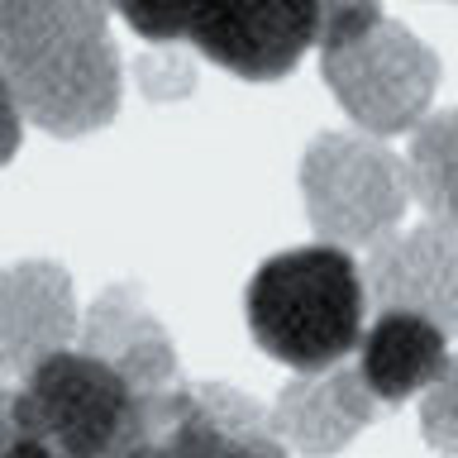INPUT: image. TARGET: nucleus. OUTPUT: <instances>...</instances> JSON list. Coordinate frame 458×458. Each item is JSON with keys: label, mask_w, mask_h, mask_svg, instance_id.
<instances>
[{"label": "nucleus", "mask_w": 458, "mask_h": 458, "mask_svg": "<svg viewBox=\"0 0 458 458\" xmlns=\"http://www.w3.org/2000/svg\"><path fill=\"white\" fill-rule=\"evenodd\" d=\"M249 335L267 358L292 372H320L358 353L368 315L363 263L344 243H301L267 258L253 272L249 292Z\"/></svg>", "instance_id": "nucleus-1"}, {"label": "nucleus", "mask_w": 458, "mask_h": 458, "mask_svg": "<svg viewBox=\"0 0 458 458\" xmlns=\"http://www.w3.org/2000/svg\"><path fill=\"white\" fill-rule=\"evenodd\" d=\"M363 282L377 310H415L458 335V225L425 220L392 229L368 249Z\"/></svg>", "instance_id": "nucleus-8"}, {"label": "nucleus", "mask_w": 458, "mask_h": 458, "mask_svg": "<svg viewBox=\"0 0 458 458\" xmlns=\"http://www.w3.org/2000/svg\"><path fill=\"white\" fill-rule=\"evenodd\" d=\"M110 0H0V63L110 34Z\"/></svg>", "instance_id": "nucleus-13"}, {"label": "nucleus", "mask_w": 458, "mask_h": 458, "mask_svg": "<svg viewBox=\"0 0 458 458\" xmlns=\"http://www.w3.org/2000/svg\"><path fill=\"white\" fill-rule=\"evenodd\" d=\"M406 172H411V196L425 206L429 220L458 225V110L425 114L411 129Z\"/></svg>", "instance_id": "nucleus-14"}, {"label": "nucleus", "mask_w": 458, "mask_h": 458, "mask_svg": "<svg viewBox=\"0 0 458 458\" xmlns=\"http://www.w3.org/2000/svg\"><path fill=\"white\" fill-rule=\"evenodd\" d=\"M320 77L363 134H411L439 91V57L406 24L382 20L339 48H320Z\"/></svg>", "instance_id": "nucleus-5"}, {"label": "nucleus", "mask_w": 458, "mask_h": 458, "mask_svg": "<svg viewBox=\"0 0 458 458\" xmlns=\"http://www.w3.org/2000/svg\"><path fill=\"white\" fill-rule=\"evenodd\" d=\"M139 38L191 43L243 81H282L320 43L315 0H110Z\"/></svg>", "instance_id": "nucleus-2"}, {"label": "nucleus", "mask_w": 458, "mask_h": 458, "mask_svg": "<svg viewBox=\"0 0 458 458\" xmlns=\"http://www.w3.org/2000/svg\"><path fill=\"white\" fill-rule=\"evenodd\" d=\"M10 439H14V392L0 382V454L10 449Z\"/></svg>", "instance_id": "nucleus-19"}, {"label": "nucleus", "mask_w": 458, "mask_h": 458, "mask_svg": "<svg viewBox=\"0 0 458 458\" xmlns=\"http://www.w3.org/2000/svg\"><path fill=\"white\" fill-rule=\"evenodd\" d=\"M420 439L439 458H458V353H449L444 372L420 392Z\"/></svg>", "instance_id": "nucleus-15"}, {"label": "nucleus", "mask_w": 458, "mask_h": 458, "mask_svg": "<svg viewBox=\"0 0 458 458\" xmlns=\"http://www.w3.org/2000/svg\"><path fill=\"white\" fill-rule=\"evenodd\" d=\"M449 363V329L415 310H382L358 339V372L382 406L420 396Z\"/></svg>", "instance_id": "nucleus-11"}, {"label": "nucleus", "mask_w": 458, "mask_h": 458, "mask_svg": "<svg viewBox=\"0 0 458 458\" xmlns=\"http://www.w3.org/2000/svg\"><path fill=\"white\" fill-rule=\"evenodd\" d=\"M377 411L382 401L363 382L358 358H344L320 372H296V382H286L272 401V425L286 449L306 458H335L377 420Z\"/></svg>", "instance_id": "nucleus-9"}, {"label": "nucleus", "mask_w": 458, "mask_h": 458, "mask_svg": "<svg viewBox=\"0 0 458 458\" xmlns=\"http://www.w3.org/2000/svg\"><path fill=\"white\" fill-rule=\"evenodd\" d=\"M5 81L20 96V110L57 139H77L106 129L120 110V53L110 34L0 63Z\"/></svg>", "instance_id": "nucleus-7"}, {"label": "nucleus", "mask_w": 458, "mask_h": 458, "mask_svg": "<svg viewBox=\"0 0 458 458\" xmlns=\"http://www.w3.org/2000/svg\"><path fill=\"white\" fill-rule=\"evenodd\" d=\"M301 200L315 234L344 249H372L406 215V157L382 148L377 134H315L301 153Z\"/></svg>", "instance_id": "nucleus-4"}, {"label": "nucleus", "mask_w": 458, "mask_h": 458, "mask_svg": "<svg viewBox=\"0 0 458 458\" xmlns=\"http://www.w3.org/2000/svg\"><path fill=\"white\" fill-rule=\"evenodd\" d=\"M0 458H63V454L48 449V444L34 439V435H14V439H10V449L0 454Z\"/></svg>", "instance_id": "nucleus-18"}, {"label": "nucleus", "mask_w": 458, "mask_h": 458, "mask_svg": "<svg viewBox=\"0 0 458 458\" xmlns=\"http://www.w3.org/2000/svg\"><path fill=\"white\" fill-rule=\"evenodd\" d=\"M81 349L114 363L143 392H163V386L182 382L177 349H172L167 329L153 320V310L143 306L134 286H110V292H100L91 301V310L81 320Z\"/></svg>", "instance_id": "nucleus-12"}, {"label": "nucleus", "mask_w": 458, "mask_h": 458, "mask_svg": "<svg viewBox=\"0 0 458 458\" xmlns=\"http://www.w3.org/2000/svg\"><path fill=\"white\" fill-rule=\"evenodd\" d=\"M77 335V292L57 263H14L0 272V372L24 377Z\"/></svg>", "instance_id": "nucleus-10"}, {"label": "nucleus", "mask_w": 458, "mask_h": 458, "mask_svg": "<svg viewBox=\"0 0 458 458\" xmlns=\"http://www.w3.org/2000/svg\"><path fill=\"white\" fill-rule=\"evenodd\" d=\"M120 458H286V439L253 396L225 382H172L153 392L143 429Z\"/></svg>", "instance_id": "nucleus-6"}, {"label": "nucleus", "mask_w": 458, "mask_h": 458, "mask_svg": "<svg viewBox=\"0 0 458 458\" xmlns=\"http://www.w3.org/2000/svg\"><path fill=\"white\" fill-rule=\"evenodd\" d=\"M320 5V43L315 48H339L382 24V0H315Z\"/></svg>", "instance_id": "nucleus-16"}, {"label": "nucleus", "mask_w": 458, "mask_h": 458, "mask_svg": "<svg viewBox=\"0 0 458 458\" xmlns=\"http://www.w3.org/2000/svg\"><path fill=\"white\" fill-rule=\"evenodd\" d=\"M153 392L91 349H57L14 392V435H34L63 458H120L143 429Z\"/></svg>", "instance_id": "nucleus-3"}, {"label": "nucleus", "mask_w": 458, "mask_h": 458, "mask_svg": "<svg viewBox=\"0 0 458 458\" xmlns=\"http://www.w3.org/2000/svg\"><path fill=\"white\" fill-rule=\"evenodd\" d=\"M20 139H24V110H20L14 86L5 81V72H0V167L20 153Z\"/></svg>", "instance_id": "nucleus-17"}]
</instances>
